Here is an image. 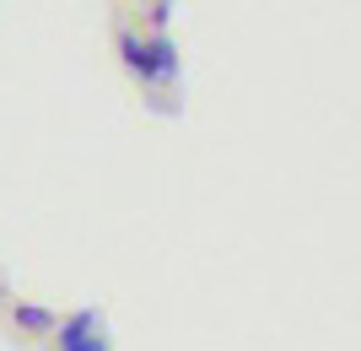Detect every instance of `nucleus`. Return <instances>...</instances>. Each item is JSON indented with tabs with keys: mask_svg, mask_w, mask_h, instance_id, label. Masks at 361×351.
<instances>
[{
	"mask_svg": "<svg viewBox=\"0 0 361 351\" xmlns=\"http://www.w3.org/2000/svg\"><path fill=\"white\" fill-rule=\"evenodd\" d=\"M16 324H22V330H44L49 314H44V308H16Z\"/></svg>",
	"mask_w": 361,
	"mask_h": 351,
	"instance_id": "3",
	"label": "nucleus"
},
{
	"mask_svg": "<svg viewBox=\"0 0 361 351\" xmlns=\"http://www.w3.org/2000/svg\"><path fill=\"white\" fill-rule=\"evenodd\" d=\"M60 346L65 351H103V340H97V319H92V314H75V319L65 324Z\"/></svg>",
	"mask_w": 361,
	"mask_h": 351,
	"instance_id": "2",
	"label": "nucleus"
},
{
	"mask_svg": "<svg viewBox=\"0 0 361 351\" xmlns=\"http://www.w3.org/2000/svg\"><path fill=\"white\" fill-rule=\"evenodd\" d=\"M119 54H124V65H130V71H140L146 81L173 76V71H178V54H173V44H167V38H151V44H140V38H119Z\"/></svg>",
	"mask_w": 361,
	"mask_h": 351,
	"instance_id": "1",
	"label": "nucleus"
}]
</instances>
